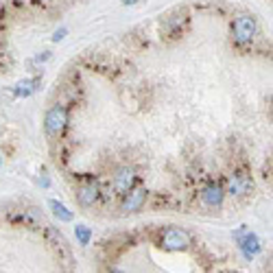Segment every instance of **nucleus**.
Instances as JSON below:
<instances>
[{"label": "nucleus", "instance_id": "obj_6", "mask_svg": "<svg viewBox=\"0 0 273 273\" xmlns=\"http://www.w3.org/2000/svg\"><path fill=\"white\" fill-rule=\"evenodd\" d=\"M223 197H225V190L219 182L205 186L204 192H201V199H204V204L208 205V208H219V205L223 204Z\"/></svg>", "mask_w": 273, "mask_h": 273}, {"label": "nucleus", "instance_id": "obj_5", "mask_svg": "<svg viewBox=\"0 0 273 273\" xmlns=\"http://www.w3.org/2000/svg\"><path fill=\"white\" fill-rule=\"evenodd\" d=\"M134 182H136V171L131 166H122L118 168V173L114 177V190L118 195H127L134 188Z\"/></svg>", "mask_w": 273, "mask_h": 273}, {"label": "nucleus", "instance_id": "obj_16", "mask_svg": "<svg viewBox=\"0 0 273 273\" xmlns=\"http://www.w3.org/2000/svg\"><path fill=\"white\" fill-rule=\"evenodd\" d=\"M0 164H2V159H0Z\"/></svg>", "mask_w": 273, "mask_h": 273}, {"label": "nucleus", "instance_id": "obj_14", "mask_svg": "<svg viewBox=\"0 0 273 273\" xmlns=\"http://www.w3.org/2000/svg\"><path fill=\"white\" fill-rule=\"evenodd\" d=\"M48 57H50V55H48V53H44V55H40V57H37L35 61H46V59H48Z\"/></svg>", "mask_w": 273, "mask_h": 273}, {"label": "nucleus", "instance_id": "obj_8", "mask_svg": "<svg viewBox=\"0 0 273 273\" xmlns=\"http://www.w3.org/2000/svg\"><path fill=\"white\" fill-rule=\"evenodd\" d=\"M77 197H79V204L86 205V208H90V205H94L96 204V199H98V186L94 182L83 183V186L79 188Z\"/></svg>", "mask_w": 273, "mask_h": 273}, {"label": "nucleus", "instance_id": "obj_12", "mask_svg": "<svg viewBox=\"0 0 273 273\" xmlns=\"http://www.w3.org/2000/svg\"><path fill=\"white\" fill-rule=\"evenodd\" d=\"M74 234H77V238H79L81 245L90 243V229H88L86 225H77V228H74Z\"/></svg>", "mask_w": 273, "mask_h": 273}, {"label": "nucleus", "instance_id": "obj_4", "mask_svg": "<svg viewBox=\"0 0 273 273\" xmlns=\"http://www.w3.org/2000/svg\"><path fill=\"white\" fill-rule=\"evenodd\" d=\"M144 201H147V190H144V188H131V190L125 195V201H122L120 210L125 214L138 212V210L144 205Z\"/></svg>", "mask_w": 273, "mask_h": 273}, {"label": "nucleus", "instance_id": "obj_11", "mask_svg": "<svg viewBox=\"0 0 273 273\" xmlns=\"http://www.w3.org/2000/svg\"><path fill=\"white\" fill-rule=\"evenodd\" d=\"M37 81H31V79H26V81H20L16 86V96H29V94H33V90H35Z\"/></svg>", "mask_w": 273, "mask_h": 273}, {"label": "nucleus", "instance_id": "obj_1", "mask_svg": "<svg viewBox=\"0 0 273 273\" xmlns=\"http://www.w3.org/2000/svg\"><path fill=\"white\" fill-rule=\"evenodd\" d=\"M232 33H234V40H236L238 44H249V42L256 37V33H258L256 18L249 16V13L238 16L236 20H234V24H232Z\"/></svg>", "mask_w": 273, "mask_h": 273}, {"label": "nucleus", "instance_id": "obj_2", "mask_svg": "<svg viewBox=\"0 0 273 273\" xmlns=\"http://www.w3.org/2000/svg\"><path fill=\"white\" fill-rule=\"evenodd\" d=\"M66 122H68V112H66V107L64 105L50 107V112L46 114V134L61 136V131L66 129Z\"/></svg>", "mask_w": 273, "mask_h": 273}, {"label": "nucleus", "instance_id": "obj_15", "mask_svg": "<svg viewBox=\"0 0 273 273\" xmlns=\"http://www.w3.org/2000/svg\"><path fill=\"white\" fill-rule=\"evenodd\" d=\"M136 2H140V0H122V4H136Z\"/></svg>", "mask_w": 273, "mask_h": 273}, {"label": "nucleus", "instance_id": "obj_10", "mask_svg": "<svg viewBox=\"0 0 273 273\" xmlns=\"http://www.w3.org/2000/svg\"><path fill=\"white\" fill-rule=\"evenodd\" d=\"M48 205L53 208V214L57 216L59 221H72V212H70V210L66 208L64 204H59V201L53 199V201H48Z\"/></svg>", "mask_w": 273, "mask_h": 273}, {"label": "nucleus", "instance_id": "obj_7", "mask_svg": "<svg viewBox=\"0 0 273 273\" xmlns=\"http://www.w3.org/2000/svg\"><path fill=\"white\" fill-rule=\"evenodd\" d=\"M236 238H238V247L243 249V253H245L247 258L256 256V253L260 251V241H258V236H256V234L245 232V229H241V232L236 234Z\"/></svg>", "mask_w": 273, "mask_h": 273}, {"label": "nucleus", "instance_id": "obj_3", "mask_svg": "<svg viewBox=\"0 0 273 273\" xmlns=\"http://www.w3.org/2000/svg\"><path fill=\"white\" fill-rule=\"evenodd\" d=\"M162 245L171 251H177V249H186L190 245V236H188L183 229H177V228H171L166 229V234L162 236Z\"/></svg>", "mask_w": 273, "mask_h": 273}, {"label": "nucleus", "instance_id": "obj_13", "mask_svg": "<svg viewBox=\"0 0 273 273\" xmlns=\"http://www.w3.org/2000/svg\"><path fill=\"white\" fill-rule=\"evenodd\" d=\"M66 33H68L66 29H59V31H55V35H53V42H61V40H64V37H66Z\"/></svg>", "mask_w": 273, "mask_h": 273}, {"label": "nucleus", "instance_id": "obj_9", "mask_svg": "<svg viewBox=\"0 0 273 273\" xmlns=\"http://www.w3.org/2000/svg\"><path fill=\"white\" fill-rule=\"evenodd\" d=\"M249 188H251V182H249V177L243 175V173H238V175H234L232 180H229V195L241 197L245 192H249Z\"/></svg>", "mask_w": 273, "mask_h": 273}]
</instances>
